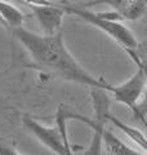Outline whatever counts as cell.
I'll return each instance as SVG.
<instances>
[{"instance_id": "obj_1", "label": "cell", "mask_w": 147, "mask_h": 155, "mask_svg": "<svg viewBox=\"0 0 147 155\" xmlns=\"http://www.w3.org/2000/svg\"><path fill=\"white\" fill-rule=\"evenodd\" d=\"M14 38L21 43L38 69L51 72L62 80L81 84L89 88H101L109 92L105 80L93 76L75 60L63 40V31L54 35L35 34L23 26L11 28Z\"/></svg>"}, {"instance_id": "obj_2", "label": "cell", "mask_w": 147, "mask_h": 155, "mask_svg": "<svg viewBox=\"0 0 147 155\" xmlns=\"http://www.w3.org/2000/svg\"><path fill=\"white\" fill-rule=\"evenodd\" d=\"M61 5L66 13L72 14L81 21L94 26L105 32L107 36H110L112 40H115L130 56L136 66L145 64V54L141 49L138 40L129 30V27L124 26L120 22V18L115 12H92L89 8L76 7L68 2H62Z\"/></svg>"}, {"instance_id": "obj_3", "label": "cell", "mask_w": 147, "mask_h": 155, "mask_svg": "<svg viewBox=\"0 0 147 155\" xmlns=\"http://www.w3.org/2000/svg\"><path fill=\"white\" fill-rule=\"evenodd\" d=\"M147 85V76H146V64L138 65L137 70L128 80L119 85H110L109 94L116 102L122 104L134 111L136 115L141 116L139 114V102L145 96Z\"/></svg>"}, {"instance_id": "obj_4", "label": "cell", "mask_w": 147, "mask_h": 155, "mask_svg": "<svg viewBox=\"0 0 147 155\" xmlns=\"http://www.w3.org/2000/svg\"><path fill=\"white\" fill-rule=\"evenodd\" d=\"M22 124L28 132L39 140V142L47 146L52 153L60 155H71L74 149L70 143V140L62 134L60 128L54 125H44L35 118L30 115H22Z\"/></svg>"}, {"instance_id": "obj_5", "label": "cell", "mask_w": 147, "mask_h": 155, "mask_svg": "<svg viewBox=\"0 0 147 155\" xmlns=\"http://www.w3.org/2000/svg\"><path fill=\"white\" fill-rule=\"evenodd\" d=\"M71 4L81 8L107 5L112 9V12L117 14L120 21H137L147 12V0H87Z\"/></svg>"}, {"instance_id": "obj_6", "label": "cell", "mask_w": 147, "mask_h": 155, "mask_svg": "<svg viewBox=\"0 0 147 155\" xmlns=\"http://www.w3.org/2000/svg\"><path fill=\"white\" fill-rule=\"evenodd\" d=\"M34 13L36 21L40 26L43 34L45 35H54V34L63 31V19L66 12L62 8L61 3L44 4V5H27Z\"/></svg>"}, {"instance_id": "obj_7", "label": "cell", "mask_w": 147, "mask_h": 155, "mask_svg": "<svg viewBox=\"0 0 147 155\" xmlns=\"http://www.w3.org/2000/svg\"><path fill=\"white\" fill-rule=\"evenodd\" d=\"M102 146H106L107 154H112V155H139L142 154L139 151H137L136 149L130 147L129 145H126L111 129H107V128H105L103 133H102Z\"/></svg>"}, {"instance_id": "obj_8", "label": "cell", "mask_w": 147, "mask_h": 155, "mask_svg": "<svg viewBox=\"0 0 147 155\" xmlns=\"http://www.w3.org/2000/svg\"><path fill=\"white\" fill-rule=\"evenodd\" d=\"M0 19L9 28H17L23 26L24 14L19 8L12 4L9 0H0Z\"/></svg>"}, {"instance_id": "obj_9", "label": "cell", "mask_w": 147, "mask_h": 155, "mask_svg": "<svg viewBox=\"0 0 147 155\" xmlns=\"http://www.w3.org/2000/svg\"><path fill=\"white\" fill-rule=\"evenodd\" d=\"M107 122H110L114 127H116V129H120L122 133L126 134V137H129L132 141H134L137 143V146H139L141 150H143L146 153V149H147V140H146V136L143 132H141L138 128H134V127H130L129 124L124 123L122 120L115 118L114 115L109 114L107 115Z\"/></svg>"}, {"instance_id": "obj_10", "label": "cell", "mask_w": 147, "mask_h": 155, "mask_svg": "<svg viewBox=\"0 0 147 155\" xmlns=\"http://www.w3.org/2000/svg\"><path fill=\"white\" fill-rule=\"evenodd\" d=\"M21 2H23L26 5H31V4H34V5H44V4L54 3L53 0H21Z\"/></svg>"}]
</instances>
